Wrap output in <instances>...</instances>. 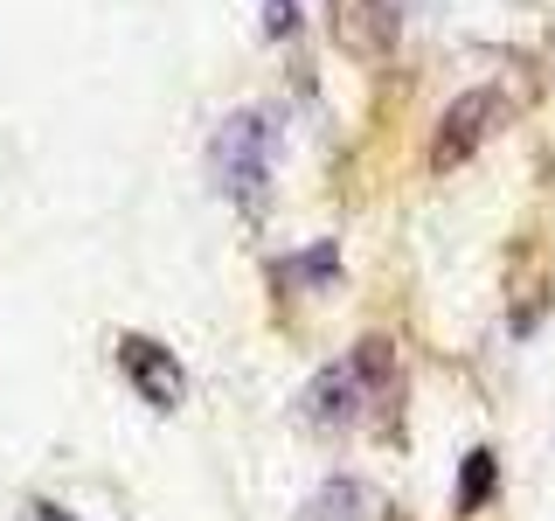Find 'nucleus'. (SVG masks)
Returning <instances> with one entry per match:
<instances>
[{"instance_id":"1","label":"nucleus","mask_w":555,"mask_h":521,"mask_svg":"<svg viewBox=\"0 0 555 521\" xmlns=\"http://www.w3.org/2000/svg\"><path fill=\"white\" fill-rule=\"evenodd\" d=\"M271 161H278V126L264 112H236L222 118L216 147H208V174L236 208H257L271 195Z\"/></svg>"},{"instance_id":"2","label":"nucleus","mask_w":555,"mask_h":521,"mask_svg":"<svg viewBox=\"0 0 555 521\" xmlns=\"http://www.w3.org/2000/svg\"><path fill=\"white\" fill-rule=\"evenodd\" d=\"M500 118H507V98H500V91H465L459 104H444L438 132H430V174L465 167V161L486 147V139H493Z\"/></svg>"},{"instance_id":"3","label":"nucleus","mask_w":555,"mask_h":521,"mask_svg":"<svg viewBox=\"0 0 555 521\" xmlns=\"http://www.w3.org/2000/svg\"><path fill=\"white\" fill-rule=\"evenodd\" d=\"M118 369H126V382L139 390V404L181 410L188 376H181V361H173V347H160L153 334H126V341H118Z\"/></svg>"},{"instance_id":"4","label":"nucleus","mask_w":555,"mask_h":521,"mask_svg":"<svg viewBox=\"0 0 555 521\" xmlns=\"http://www.w3.org/2000/svg\"><path fill=\"white\" fill-rule=\"evenodd\" d=\"M361 404H375L369 396V382H361L354 361H334V369H320L306 382V396H299V417L312 431H340V424H354Z\"/></svg>"},{"instance_id":"5","label":"nucleus","mask_w":555,"mask_h":521,"mask_svg":"<svg viewBox=\"0 0 555 521\" xmlns=\"http://www.w3.org/2000/svg\"><path fill=\"white\" fill-rule=\"evenodd\" d=\"M361 508H369V494H361L354 480H326L320 494L306 500V514H299V521H361Z\"/></svg>"},{"instance_id":"6","label":"nucleus","mask_w":555,"mask_h":521,"mask_svg":"<svg viewBox=\"0 0 555 521\" xmlns=\"http://www.w3.org/2000/svg\"><path fill=\"white\" fill-rule=\"evenodd\" d=\"M493 486H500L493 452H465V473H459V514H479L486 500H493Z\"/></svg>"},{"instance_id":"7","label":"nucleus","mask_w":555,"mask_h":521,"mask_svg":"<svg viewBox=\"0 0 555 521\" xmlns=\"http://www.w3.org/2000/svg\"><path fill=\"white\" fill-rule=\"evenodd\" d=\"M334 271H340L334 243H320V251H306V257H285V278H292V285H334Z\"/></svg>"},{"instance_id":"8","label":"nucleus","mask_w":555,"mask_h":521,"mask_svg":"<svg viewBox=\"0 0 555 521\" xmlns=\"http://www.w3.org/2000/svg\"><path fill=\"white\" fill-rule=\"evenodd\" d=\"M299 28V0H264V35H292Z\"/></svg>"},{"instance_id":"9","label":"nucleus","mask_w":555,"mask_h":521,"mask_svg":"<svg viewBox=\"0 0 555 521\" xmlns=\"http://www.w3.org/2000/svg\"><path fill=\"white\" fill-rule=\"evenodd\" d=\"M28 514H35V521H77V514H69V508H56V500H35Z\"/></svg>"}]
</instances>
